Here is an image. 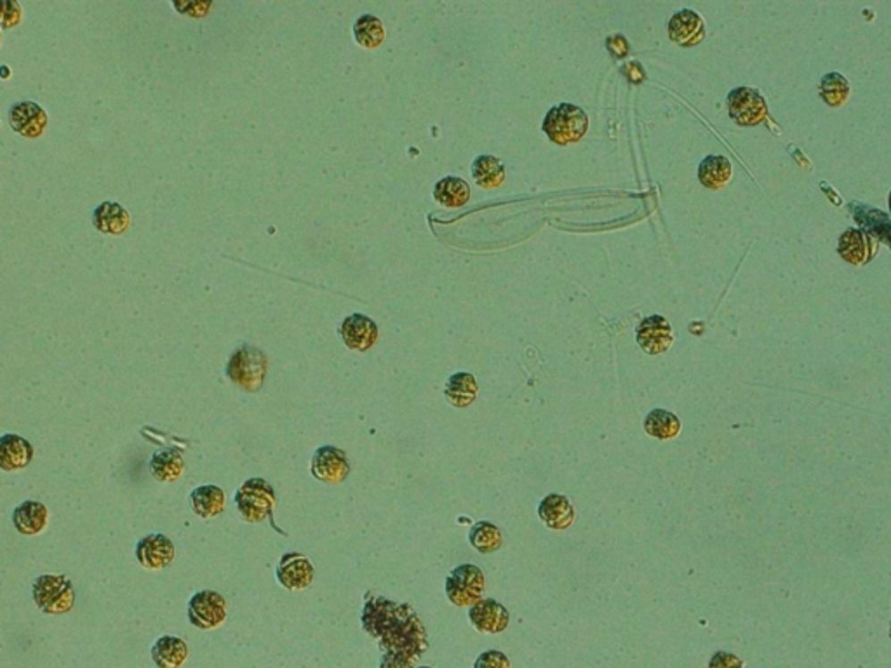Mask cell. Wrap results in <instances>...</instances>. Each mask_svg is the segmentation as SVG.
Instances as JSON below:
<instances>
[{
	"label": "cell",
	"mask_w": 891,
	"mask_h": 668,
	"mask_svg": "<svg viewBox=\"0 0 891 668\" xmlns=\"http://www.w3.org/2000/svg\"><path fill=\"white\" fill-rule=\"evenodd\" d=\"M361 622L364 630L380 644V668H413L429 649L425 627L409 604L369 594Z\"/></svg>",
	"instance_id": "6da1fadb"
},
{
	"label": "cell",
	"mask_w": 891,
	"mask_h": 668,
	"mask_svg": "<svg viewBox=\"0 0 891 668\" xmlns=\"http://www.w3.org/2000/svg\"><path fill=\"white\" fill-rule=\"evenodd\" d=\"M587 129H589L587 113L580 106L569 103L554 106L543 121V131L551 138V141L558 145L578 143L585 136Z\"/></svg>",
	"instance_id": "7a4b0ae2"
},
{
	"label": "cell",
	"mask_w": 891,
	"mask_h": 668,
	"mask_svg": "<svg viewBox=\"0 0 891 668\" xmlns=\"http://www.w3.org/2000/svg\"><path fill=\"white\" fill-rule=\"evenodd\" d=\"M33 601L46 614H65L75 605V590L65 574H42L33 581Z\"/></svg>",
	"instance_id": "3957f363"
},
{
	"label": "cell",
	"mask_w": 891,
	"mask_h": 668,
	"mask_svg": "<svg viewBox=\"0 0 891 668\" xmlns=\"http://www.w3.org/2000/svg\"><path fill=\"white\" fill-rule=\"evenodd\" d=\"M227 376L231 383L246 392H258L266 376V355L260 348L240 347L231 354L227 364Z\"/></svg>",
	"instance_id": "277c9868"
},
{
	"label": "cell",
	"mask_w": 891,
	"mask_h": 668,
	"mask_svg": "<svg viewBox=\"0 0 891 668\" xmlns=\"http://www.w3.org/2000/svg\"><path fill=\"white\" fill-rule=\"evenodd\" d=\"M275 491L265 479H249L235 493V506L239 515L251 524L264 522L272 517L275 506Z\"/></svg>",
	"instance_id": "5b68a950"
},
{
	"label": "cell",
	"mask_w": 891,
	"mask_h": 668,
	"mask_svg": "<svg viewBox=\"0 0 891 668\" xmlns=\"http://www.w3.org/2000/svg\"><path fill=\"white\" fill-rule=\"evenodd\" d=\"M484 572L477 566L472 564H463L448 576L446 580V594L448 599L458 607L465 605H474L475 602L481 601L484 596Z\"/></svg>",
	"instance_id": "8992f818"
},
{
	"label": "cell",
	"mask_w": 891,
	"mask_h": 668,
	"mask_svg": "<svg viewBox=\"0 0 891 668\" xmlns=\"http://www.w3.org/2000/svg\"><path fill=\"white\" fill-rule=\"evenodd\" d=\"M727 112L735 124L752 128L768 119V103L756 88H738L727 95Z\"/></svg>",
	"instance_id": "52a82bcc"
},
{
	"label": "cell",
	"mask_w": 891,
	"mask_h": 668,
	"mask_svg": "<svg viewBox=\"0 0 891 668\" xmlns=\"http://www.w3.org/2000/svg\"><path fill=\"white\" fill-rule=\"evenodd\" d=\"M189 622L200 630H214L227 620V601L214 590H202L189 602Z\"/></svg>",
	"instance_id": "ba28073f"
},
{
	"label": "cell",
	"mask_w": 891,
	"mask_h": 668,
	"mask_svg": "<svg viewBox=\"0 0 891 668\" xmlns=\"http://www.w3.org/2000/svg\"><path fill=\"white\" fill-rule=\"evenodd\" d=\"M310 472L317 480L324 484H341L350 473L347 453L334 446H321L312 456Z\"/></svg>",
	"instance_id": "9c48e42d"
},
{
	"label": "cell",
	"mask_w": 891,
	"mask_h": 668,
	"mask_svg": "<svg viewBox=\"0 0 891 668\" xmlns=\"http://www.w3.org/2000/svg\"><path fill=\"white\" fill-rule=\"evenodd\" d=\"M275 576H277V581L286 590L299 592V590H305L312 585L315 571H314V566L307 555L298 554V552H288L281 557Z\"/></svg>",
	"instance_id": "30bf717a"
},
{
	"label": "cell",
	"mask_w": 891,
	"mask_h": 668,
	"mask_svg": "<svg viewBox=\"0 0 891 668\" xmlns=\"http://www.w3.org/2000/svg\"><path fill=\"white\" fill-rule=\"evenodd\" d=\"M174 545L164 535H148L141 538L136 545V559L148 571H163L174 561Z\"/></svg>",
	"instance_id": "8fae6325"
},
{
	"label": "cell",
	"mask_w": 891,
	"mask_h": 668,
	"mask_svg": "<svg viewBox=\"0 0 891 668\" xmlns=\"http://www.w3.org/2000/svg\"><path fill=\"white\" fill-rule=\"evenodd\" d=\"M635 338L639 347L650 355L665 354L674 343L672 328L668 321L661 315H651L641 321V324L635 330Z\"/></svg>",
	"instance_id": "7c38bea8"
},
{
	"label": "cell",
	"mask_w": 891,
	"mask_h": 668,
	"mask_svg": "<svg viewBox=\"0 0 891 668\" xmlns=\"http://www.w3.org/2000/svg\"><path fill=\"white\" fill-rule=\"evenodd\" d=\"M468 618L475 630L483 634H500L509 627L510 622L507 607L495 599H481L470 605Z\"/></svg>",
	"instance_id": "4fadbf2b"
},
{
	"label": "cell",
	"mask_w": 891,
	"mask_h": 668,
	"mask_svg": "<svg viewBox=\"0 0 891 668\" xmlns=\"http://www.w3.org/2000/svg\"><path fill=\"white\" fill-rule=\"evenodd\" d=\"M340 334L350 350L367 352L378 339V326L367 315L354 313L341 322Z\"/></svg>",
	"instance_id": "5bb4252c"
},
{
	"label": "cell",
	"mask_w": 891,
	"mask_h": 668,
	"mask_svg": "<svg viewBox=\"0 0 891 668\" xmlns=\"http://www.w3.org/2000/svg\"><path fill=\"white\" fill-rule=\"evenodd\" d=\"M668 37L672 42L683 47L696 46L705 37V21L692 9H683L670 18Z\"/></svg>",
	"instance_id": "9a60e30c"
},
{
	"label": "cell",
	"mask_w": 891,
	"mask_h": 668,
	"mask_svg": "<svg viewBox=\"0 0 891 668\" xmlns=\"http://www.w3.org/2000/svg\"><path fill=\"white\" fill-rule=\"evenodd\" d=\"M11 126L16 133L25 138H37L44 133L47 124L46 112L33 101L16 103L9 112Z\"/></svg>",
	"instance_id": "2e32d148"
},
{
	"label": "cell",
	"mask_w": 891,
	"mask_h": 668,
	"mask_svg": "<svg viewBox=\"0 0 891 668\" xmlns=\"http://www.w3.org/2000/svg\"><path fill=\"white\" fill-rule=\"evenodd\" d=\"M33 460V446L23 437L5 434L0 437V468L18 472L29 467Z\"/></svg>",
	"instance_id": "e0dca14e"
},
{
	"label": "cell",
	"mask_w": 891,
	"mask_h": 668,
	"mask_svg": "<svg viewBox=\"0 0 891 668\" xmlns=\"http://www.w3.org/2000/svg\"><path fill=\"white\" fill-rule=\"evenodd\" d=\"M13 524L21 535H40L49 524V510L40 501H23L13 512Z\"/></svg>",
	"instance_id": "ac0fdd59"
},
{
	"label": "cell",
	"mask_w": 891,
	"mask_h": 668,
	"mask_svg": "<svg viewBox=\"0 0 891 668\" xmlns=\"http://www.w3.org/2000/svg\"><path fill=\"white\" fill-rule=\"evenodd\" d=\"M538 515L542 522L556 531L567 530L573 521H575V508L569 500L562 495H549L545 497L540 506H538Z\"/></svg>",
	"instance_id": "d6986e66"
},
{
	"label": "cell",
	"mask_w": 891,
	"mask_h": 668,
	"mask_svg": "<svg viewBox=\"0 0 891 668\" xmlns=\"http://www.w3.org/2000/svg\"><path fill=\"white\" fill-rule=\"evenodd\" d=\"M874 238L863 230H846L839 240V255L852 265H863L874 256Z\"/></svg>",
	"instance_id": "ffe728a7"
},
{
	"label": "cell",
	"mask_w": 891,
	"mask_h": 668,
	"mask_svg": "<svg viewBox=\"0 0 891 668\" xmlns=\"http://www.w3.org/2000/svg\"><path fill=\"white\" fill-rule=\"evenodd\" d=\"M152 660L157 668H181L189 660V646L180 637L164 635L152 646Z\"/></svg>",
	"instance_id": "44dd1931"
},
{
	"label": "cell",
	"mask_w": 891,
	"mask_h": 668,
	"mask_svg": "<svg viewBox=\"0 0 891 668\" xmlns=\"http://www.w3.org/2000/svg\"><path fill=\"white\" fill-rule=\"evenodd\" d=\"M190 506L200 519H214L227 506L225 491L214 484L198 486L190 493Z\"/></svg>",
	"instance_id": "7402d4cb"
},
{
	"label": "cell",
	"mask_w": 891,
	"mask_h": 668,
	"mask_svg": "<svg viewBox=\"0 0 891 668\" xmlns=\"http://www.w3.org/2000/svg\"><path fill=\"white\" fill-rule=\"evenodd\" d=\"M185 472V460L181 453L174 447L159 449L152 455L150 460V473L159 482H174Z\"/></svg>",
	"instance_id": "603a6c76"
},
{
	"label": "cell",
	"mask_w": 891,
	"mask_h": 668,
	"mask_svg": "<svg viewBox=\"0 0 891 668\" xmlns=\"http://www.w3.org/2000/svg\"><path fill=\"white\" fill-rule=\"evenodd\" d=\"M733 176V166L725 155H709L698 166V180L710 190L725 188Z\"/></svg>",
	"instance_id": "cb8c5ba5"
},
{
	"label": "cell",
	"mask_w": 891,
	"mask_h": 668,
	"mask_svg": "<svg viewBox=\"0 0 891 668\" xmlns=\"http://www.w3.org/2000/svg\"><path fill=\"white\" fill-rule=\"evenodd\" d=\"M93 221L103 234H122L130 227V214L117 202H103L97 207Z\"/></svg>",
	"instance_id": "d4e9b609"
},
{
	"label": "cell",
	"mask_w": 891,
	"mask_h": 668,
	"mask_svg": "<svg viewBox=\"0 0 891 668\" xmlns=\"http://www.w3.org/2000/svg\"><path fill=\"white\" fill-rule=\"evenodd\" d=\"M477 381L470 372L453 374L444 387L446 401L455 407H468L477 397Z\"/></svg>",
	"instance_id": "484cf974"
},
{
	"label": "cell",
	"mask_w": 891,
	"mask_h": 668,
	"mask_svg": "<svg viewBox=\"0 0 891 668\" xmlns=\"http://www.w3.org/2000/svg\"><path fill=\"white\" fill-rule=\"evenodd\" d=\"M433 197L446 207H460L470 199V187L458 176H448L435 185Z\"/></svg>",
	"instance_id": "4316f807"
},
{
	"label": "cell",
	"mask_w": 891,
	"mask_h": 668,
	"mask_svg": "<svg viewBox=\"0 0 891 668\" xmlns=\"http://www.w3.org/2000/svg\"><path fill=\"white\" fill-rule=\"evenodd\" d=\"M644 430L655 438L668 440L679 435L681 422L674 413H668L665 409H653L644 420Z\"/></svg>",
	"instance_id": "83f0119b"
},
{
	"label": "cell",
	"mask_w": 891,
	"mask_h": 668,
	"mask_svg": "<svg viewBox=\"0 0 891 668\" xmlns=\"http://www.w3.org/2000/svg\"><path fill=\"white\" fill-rule=\"evenodd\" d=\"M472 176L483 188H496L505 181V167L493 155H481L472 164Z\"/></svg>",
	"instance_id": "f1b7e54d"
},
{
	"label": "cell",
	"mask_w": 891,
	"mask_h": 668,
	"mask_svg": "<svg viewBox=\"0 0 891 668\" xmlns=\"http://www.w3.org/2000/svg\"><path fill=\"white\" fill-rule=\"evenodd\" d=\"M820 96L830 106H843L846 101L850 100L852 95V86L846 77L841 73H827L826 77L820 80L819 86Z\"/></svg>",
	"instance_id": "f546056e"
},
{
	"label": "cell",
	"mask_w": 891,
	"mask_h": 668,
	"mask_svg": "<svg viewBox=\"0 0 891 668\" xmlns=\"http://www.w3.org/2000/svg\"><path fill=\"white\" fill-rule=\"evenodd\" d=\"M468 539H470V545L481 554H493L503 543L501 531L496 528L495 524L486 522V521H481V522L472 526V530L468 533Z\"/></svg>",
	"instance_id": "4dcf8cb0"
},
{
	"label": "cell",
	"mask_w": 891,
	"mask_h": 668,
	"mask_svg": "<svg viewBox=\"0 0 891 668\" xmlns=\"http://www.w3.org/2000/svg\"><path fill=\"white\" fill-rule=\"evenodd\" d=\"M354 35H356V40L363 47L374 49V47L382 46V42L385 40V29H383V23L376 16L364 14L354 25Z\"/></svg>",
	"instance_id": "1f68e13d"
},
{
	"label": "cell",
	"mask_w": 891,
	"mask_h": 668,
	"mask_svg": "<svg viewBox=\"0 0 891 668\" xmlns=\"http://www.w3.org/2000/svg\"><path fill=\"white\" fill-rule=\"evenodd\" d=\"M474 668H510L509 658L501 651H486L477 660Z\"/></svg>",
	"instance_id": "d6a6232c"
},
{
	"label": "cell",
	"mask_w": 891,
	"mask_h": 668,
	"mask_svg": "<svg viewBox=\"0 0 891 668\" xmlns=\"http://www.w3.org/2000/svg\"><path fill=\"white\" fill-rule=\"evenodd\" d=\"M709 668H745V665L738 656L727 653V651H718L710 658Z\"/></svg>",
	"instance_id": "836d02e7"
},
{
	"label": "cell",
	"mask_w": 891,
	"mask_h": 668,
	"mask_svg": "<svg viewBox=\"0 0 891 668\" xmlns=\"http://www.w3.org/2000/svg\"><path fill=\"white\" fill-rule=\"evenodd\" d=\"M820 188H822L824 192H827L828 199H830V202H832L834 205H843V199L839 197V194H837V192H834V190L830 188V185H827V183H820Z\"/></svg>",
	"instance_id": "e575fe53"
},
{
	"label": "cell",
	"mask_w": 891,
	"mask_h": 668,
	"mask_svg": "<svg viewBox=\"0 0 891 668\" xmlns=\"http://www.w3.org/2000/svg\"><path fill=\"white\" fill-rule=\"evenodd\" d=\"M789 150H791V155H793L794 159H797V163H799L801 166L806 167V169H811V163H810L808 159H804V155H803V152H801L799 148H795V146L791 145V146H789Z\"/></svg>",
	"instance_id": "d590c367"
},
{
	"label": "cell",
	"mask_w": 891,
	"mask_h": 668,
	"mask_svg": "<svg viewBox=\"0 0 891 668\" xmlns=\"http://www.w3.org/2000/svg\"><path fill=\"white\" fill-rule=\"evenodd\" d=\"M422 668H430V667H422Z\"/></svg>",
	"instance_id": "8d00e7d4"
}]
</instances>
